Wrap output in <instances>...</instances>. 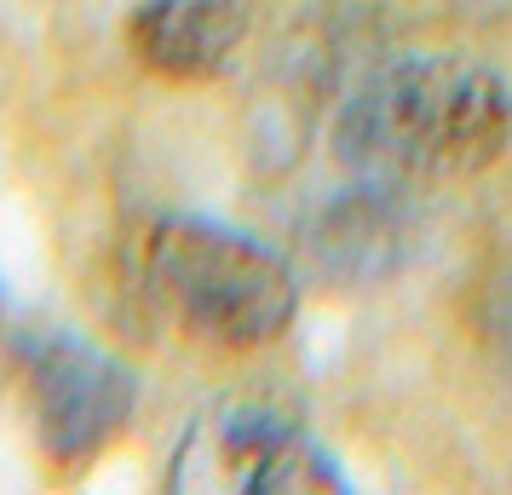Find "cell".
Listing matches in <instances>:
<instances>
[{"instance_id": "cell-1", "label": "cell", "mask_w": 512, "mask_h": 495, "mask_svg": "<svg viewBox=\"0 0 512 495\" xmlns=\"http://www.w3.org/2000/svg\"><path fill=\"white\" fill-rule=\"evenodd\" d=\"M512 139V93L484 64L403 58L380 70L340 116V162L374 190L466 179Z\"/></svg>"}, {"instance_id": "cell-2", "label": "cell", "mask_w": 512, "mask_h": 495, "mask_svg": "<svg viewBox=\"0 0 512 495\" xmlns=\"http://www.w3.org/2000/svg\"><path fill=\"white\" fill-rule=\"evenodd\" d=\"M150 283L179 323L219 346H259L294 323L300 283L254 236L208 219H167L150 242Z\"/></svg>"}, {"instance_id": "cell-3", "label": "cell", "mask_w": 512, "mask_h": 495, "mask_svg": "<svg viewBox=\"0 0 512 495\" xmlns=\"http://www.w3.org/2000/svg\"><path fill=\"white\" fill-rule=\"evenodd\" d=\"M29 386H35V415L41 438L58 461H81L116 438L139 386L110 352H98L93 340L75 334H47L29 352Z\"/></svg>"}, {"instance_id": "cell-4", "label": "cell", "mask_w": 512, "mask_h": 495, "mask_svg": "<svg viewBox=\"0 0 512 495\" xmlns=\"http://www.w3.org/2000/svg\"><path fill=\"white\" fill-rule=\"evenodd\" d=\"M248 0H144L133 12V47L156 75L202 81L236 52Z\"/></svg>"}, {"instance_id": "cell-5", "label": "cell", "mask_w": 512, "mask_h": 495, "mask_svg": "<svg viewBox=\"0 0 512 495\" xmlns=\"http://www.w3.org/2000/svg\"><path fill=\"white\" fill-rule=\"evenodd\" d=\"M248 490H277V495L282 490H346V478H340V467H334L311 438L288 432V438L259 461V472L248 478Z\"/></svg>"}, {"instance_id": "cell-6", "label": "cell", "mask_w": 512, "mask_h": 495, "mask_svg": "<svg viewBox=\"0 0 512 495\" xmlns=\"http://www.w3.org/2000/svg\"><path fill=\"white\" fill-rule=\"evenodd\" d=\"M507 306H512V294H507Z\"/></svg>"}]
</instances>
